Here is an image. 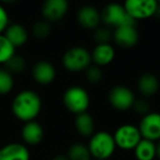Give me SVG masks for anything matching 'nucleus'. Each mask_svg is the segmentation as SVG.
I'll return each instance as SVG.
<instances>
[{
    "mask_svg": "<svg viewBox=\"0 0 160 160\" xmlns=\"http://www.w3.org/2000/svg\"><path fill=\"white\" fill-rule=\"evenodd\" d=\"M133 151L136 160H155L157 158L156 142L144 138H142Z\"/></svg>",
    "mask_w": 160,
    "mask_h": 160,
    "instance_id": "20",
    "label": "nucleus"
},
{
    "mask_svg": "<svg viewBox=\"0 0 160 160\" xmlns=\"http://www.w3.org/2000/svg\"><path fill=\"white\" fill-rule=\"evenodd\" d=\"M0 149H1V148H0Z\"/></svg>",
    "mask_w": 160,
    "mask_h": 160,
    "instance_id": "33",
    "label": "nucleus"
},
{
    "mask_svg": "<svg viewBox=\"0 0 160 160\" xmlns=\"http://www.w3.org/2000/svg\"><path fill=\"white\" fill-rule=\"evenodd\" d=\"M27 68V60L20 55H13L5 64V69L12 76L22 73Z\"/></svg>",
    "mask_w": 160,
    "mask_h": 160,
    "instance_id": "22",
    "label": "nucleus"
},
{
    "mask_svg": "<svg viewBox=\"0 0 160 160\" xmlns=\"http://www.w3.org/2000/svg\"><path fill=\"white\" fill-rule=\"evenodd\" d=\"M137 89L142 98L152 97L159 91V78L152 72H145L139 76L137 80Z\"/></svg>",
    "mask_w": 160,
    "mask_h": 160,
    "instance_id": "14",
    "label": "nucleus"
},
{
    "mask_svg": "<svg viewBox=\"0 0 160 160\" xmlns=\"http://www.w3.org/2000/svg\"><path fill=\"white\" fill-rule=\"evenodd\" d=\"M66 156L69 160H92L88 146L82 142H73L68 147Z\"/></svg>",
    "mask_w": 160,
    "mask_h": 160,
    "instance_id": "21",
    "label": "nucleus"
},
{
    "mask_svg": "<svg viewBox=\"0 0 160 160\" xmlns=\"http://www.w3.org/2000/svg\"><path fill=\"white\" fill-rule=\"evenodd\" d=\"M14 87L13 76L5 68L0 69V94H8Z\"/></svg>",
    "mask_w": 160,
    "mask_h": 160,
    "instance_id": "25",
    "label": "nucleus"
},
{
    "mask_svg": "<svg viewBox=\"0 0 160 160\" xmlns=\"http://www.w3.org/2000/svg\"><path fill=\"white\" fill-rule=\"evenodd\" d=\"M156 152H157V158L160 160V140L156 142Z\"/></svg>",
    "mask_w": 160,
    "mask_h": 160,
    "instance_id": "31",
    "label": "nucleus"
},
{
    "mask_svg": "<svg viewBox=\"0 0 160 160\" xmlns=\"http://www.w3.org/2000/svg\"><path fill=\"white\" fill-rule=\"evenodd\" d=\"M13 55H16V47L3 34H0V64L5 65Z\"/></svg>",
    "mask_w": 160,
    "mask_h": 160,
    "instance_id": "23",
    "label": "nucleus"
},
{
    "mask_svg": "<svg viewBox=\"0 0 160 160\" xmlns=\"http://www.w3.org/2000/svg\"><path fill=\"white\" fill-rule=\"evenodd\" d=\"M112 135L116 148H120L122 150H134L142 138L138 127L129 123L120 125Z\"/></svg>",
    "mask_w": 160,
    "mask_h": 160,
    "instance_id": "6",
    "label": "nucleus"
},
{
    "mask_svg": "<svg viewBox=\"0 0 160 160\" xmlns=\"http://www.w3.org/2000/svg\"><path fill=\"white\" fill-rule=\"evenodd\" d=\"M112 40L123 48H132L136 46L139 41V32L136 29L135 24L123 25L113 30Z\"/></svg>",
    "mask_w": 160,
    "mask_h": 160,
    "instance_id": "12",
    "label": "nucleus"
},
{
    "mask_svg": "<svg viewBox=\"0 0 160 160\" xmlns=\"http://www.w3.org/2000/svg\"><path fill=\"white\" fill-rule=\"evenodd\" d=\"M62 104L75 115L85 113L89 109L90 96L87 90L81 86H70L62 93Z\"/></svg>",
    "mask_w": 160,
    "mask_h": 160,
    "instance_id": "4",
    "label": "nucleus"
},
{
    "mask_svg": "<svg viewBox=\"0 0 160 160\" xmlns=\"http://www.w3.org/2000/svg\"><path fill=\"white\" fill-rule=\"evenodd\" d=\"M3 35L8 38V41L16 48L23 46L28 42V40H29V32L25 29L24 25L20 24V23L9 24L7 29H6Z\"/></svg>",
    "mask_w": 160,
    "mask_h": 160,
    "instance_id": "18",
    "label": "nucleus"
},
{
    "mask_svg": "<svg viewBox=\"0 0 160 160\" xmlns=\"http://www.w3.org/2000/svg\"><path fill=\"white\" fill-rule=\"evenodd\" d=\"M137 127L144 139L157 142L160 140V112L151 111L142 116Z\"/></svg>",
    "mask_w": 160,
    "mask_h": 160,
    "instance_id": "9",
    "label": "nucleus"
},
{
    "mask_svg": "<svg viewBox=\"0 0 160 160\" xmlns=\"http://www.w3.org/2000/svg\"><path fill=\"white\" fill-rule=\"evenodd\" d=\"M127 14L133 21L147 20L155 17L158 1L156 0H127L123 3Z\"/></svg>",
    "mask_w": 160,
    "mask_h": 160,
    "instance_id": "8",
    "label": "nucleus"
},
{
    "mask_svg": "<svg viewBox=\"0 0 160 160\" xmlns=\"http://www.w3.org/2000/svg\"><path fill=\"white\" fill-rule=\"evenodd\" d=\"M91 157L96 160H108L115 152L113 135L107 131H96L87 144Z\"/></svg>",
    "mask_w": 160,
    "mask_h": 160,
    "instance_id": "2",
    "label": "nucleus"
},
{
    "mask_svg": "<svg viewBox=\"0 0 160 160\" xmlns=\"http://www.w3.org/2000/svg\"><path fill=\"white\" fill-rule=\"evenodd\" d=\"M132 110L142 118V116L148 114L149 112H151L150 103L148 102V100L146 98H138V99L136 98Z\"/></svg>",
    "mask_w": 160,
    "mask_h": 160,
    "instance_id": "28",
    "label": "nucleus"
},
{
    "mask_svg": "<svg viewBox=\"0 0 160 160\" xmlns=\"http://www.w3.org/2000/svg\"><path fill=\"white\" fill-rule=\"evenodd\" d=\"M77 22L85 30L94 31L101 24V12L92 5H85L80 7L77 12Z\"/></svg>",
    "mask_w": 160,
    "mask_h": 160,
    "instance_id": "11",
    "label": "nucleus"
},
{
    "mask_svg": "<svg viewBox=\"0 0 160 160\" xmlns=\"http://www.w3.org/2000/svg\"><path fill=\"white\" fill-rule=\"evenodd\" d=\"M21 137L27 145L35 146L40 144L44 138V128L36 121L24 123L21 129Z\"/></svg>",
    "mask_w": 160,
    "mask_h": 160,
    "instance_id": "17",
    "label": "nucleus"
},
{
    "mask_svg": "<svg viewBox=\"0 0 160 160\" xmlns=\"http://www.w3.org/2000/svg\"><path fill=\"white\" fill-rule=\"evenodd\" d=\"M136 97L134 91L129 87L124 85H116L110 89L108 93V101L114 110L118 111H128L132 110Z\"/></svg>",
    "mask_w": 160,
    "mask_h": 160,
    "instance_id": "7",
    "label": "nucleus"
},
{
    "mask_svg": "<svg viewBox=\"0 0 160 160\" xmlns=\"http://www.w3.org/2000/svg\"><path fill=\"white\" fill-rule=\"evenodd\" d=\"M52 160H69V159L66 155H64V153H58V155L54 156Z\"/></svg>",
    "mask_w": 160,
    "mask_h": 160,
    "instance_id": "30",
    "label": "nucleus"
},
{
    "mask_svg": "<svg viewBox=\"0 0 160 160\" xmlns=\"http://www.w3.org/2000/svg\"><path fill=\"white\" fill-rule=\"evenodd\" d=\"M155 17H156V18H157V19H159V20H160V2H158L157 9H156Z\"/></svg>",
    "mask_w": 160,
    "mask_h": 160,
    "instance_id": "32",
    "label": "nucleus"
},
{
    "mask_svg": "<svg viewBox=\"0 0 160 160\" xmlns=\"http://www.w3.org/2000/svg\"><path fill=\"white\" fill-rule=\"evenodd\" d=\"M92 64L91 52L85 46H72L62 56V65L69 72L86 71Z\"/></svg>",
    "mask_w": 160,
    "mask_h": 160,
    "instance_id": "3",
    "label": "nucleus"
},
{
    "mask_svg": "<svg viewBox=\"0 0 160 160\" xmlns=\"http://www.w3.org/2000/svg\"><path fill=\"white\" fill-rule=\"evenodd\" d=\"M85 76L88 82L92 83V85H98L103 79L102 69L96 65H91L90 67H88L85 71Z\"/></svg>",
    "mask_w": 160,
    "mask_h": 160,
    "instance_id": "27",
    "label": "nucleus"
},
{
    "mask_svg": "<svg viewBox=\"0 0 160 160\" xmlns=\"http://www.w3.org/2000/svg\"><path fill=\"white\" fill-rule=\"evenodd\" d=\"M9 25V16L5 7L0 5V34L6 31V29Z\"/></svg>",
    "mask_w": 160,
    "mask_h": 160,
    "instance_id": "29",
    "label": "nucleus"
},
{
    "mask_svg": "<svg viewBox=\"0 0 160 160\" xmlns=\"http://www.w3.org/2000/svg\"><path fill=\"white\" fill-rule=\"evenodd\" d=\"M31 155L24 144L10 142L0 149V160H30Z\"/></svg>",
    "mask_w": 160,
    "mask_h": 160,
    "instance_id": "16",
    "label": "nucleus"
},
{
    "mask_svg": "<svg viewBox=\"0 0 160 160\" xmlns=\"http://www.w3.org/2000/svg\"><path fill=\"white\" fill-rule=\"evenodd\" d=\"M32 35L38 40H45L52 34V24L45 20L38 21L32 25Z\"/></svg>",
    "mask_w": 160,
    "mask_h": 160,
    "instance_id": "24",
    "label": "nucleus"
},
{
    "mask_svg": "<svg viewBox=\"0 0 160 160\" xmlns=\"http://www.w3.org/2000/svg\"><path fill=\"white\" fill-rule=\"evenodd\" d=\"M75 128L77 133L82 137L90 138L96 132L94 118L89 112L80 113L75 115Z\"/></svg>",
    "mask_w": 160,
    "mask_h": 160,
    "instance_id": "19",
    "label": "nucleus"
},
{
    "mask_svg": "<svg viewBox=\"0 0 160 160\" xmlns=\"http://www.w3.org/2000/svg\"><path fill=\"white\" fill-rule=\"evenodd\" d=\"M93 41L96 44H110L113 38V30L108 27H99L93 31Z\"/></svg>",
    "mask_w": 160,
    "mask_h": 160,
    "instance_id": "26",
    "label": "nucleus"
},
{
    "mask_svg": "<svg viewBox=\"0 0 160 160\" xmlns=\"http://www.w3.org/2000/svg\"><path fill=\"white\" fill-rule=\"evenodd\" d=\"M68 11L69 3L67 0H46L42 6V16L49 23L62 20Z\"/></svg>",
    "mask_w": 160,
    "mask_h": 160,
    "instance_id": "10",
    "label": "nucleus"
},
{
    "mask_svg": "<svg viewBox=\"0 0 160 160\" xmlns=\"http://www.w3.org/2000/svg\"><path fill=\"white\" fill-rule=\"evenodd\" d=\"M57 76L56 68L48 60H38L32 68V77L34 81L40 85H49Z\"/></svg>",
    "mask_w": 160,
    "mask_h": 160,
    "instance_id": "13",
    "label": "nucleus"
},
{
    "mask_svg": "<svg viewBox=\"0 0 160 160\" xmlns=\"http://www.w3.org/2000/svg\"><path fill=\"white\" fill-rule=\"evenodd\" d=\"M115 58V49L111 44H96L91 51V60L98 67L110 65Z\"/></svg>",
    "mask_w": 160,
    "mask_h": 160,
    "instance_id": "15",
    "label": "nucleus"
},
{
    "mask_svg": "<svg viewBox=\"0 0 160 160\" xmlns=\"http://www.w3.org/2000/svg\"><path fill=\"white\" fill-rule=\"evenodd\" d=\"M100 12L101 21L104 23L105 27L110 28L111 30L123 27V25L135 24V21L132 20L131 17L127 14L124 6L121 3H109Z\"/></svg>",
    "mask_w": 160,
    "mask_h": 160,
    "instance_id": "5",
    "label": "nucleus"
},
{
    "mask_svg": "<svg viewBox=\"0 0 160 160\" xmlns=\"http://www.w3.org/2000/svg\"><path fill=\"white\" fill-rule=\"evenodd\" d=\"M42 110V99L33 90H23L13 98L11 111L18 120L24 123L35 121Z\"/></svg>",
    "mask_w": 160,
    "mask_h": 160,
    "instance_id": "1",
    "label": "nucleus"
}]
</instances>
